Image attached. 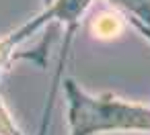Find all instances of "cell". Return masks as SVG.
Masks as SVG:
<instances>
[{
    "label": "cell",
    "mask_w": 150,
    "mask_h": 135,
    "mask_svg": "<svg viewBox=\"0 0 150 135\" xmlns=\"http://www.w3.org/2000/svg\"><path fill=\"white\" fill-rule=\"evenodd\" d=\"M68 104V135L150 133V104L115 94H91L72 78L64 80Z\"/></svg>",
    "instance_id": "6da1fadb"
},
{
    "label": "cell",
    "mask_w": 150,
    "mask_h": 135,
    "mask_svg": "<svg viewBox=\"0 0 150 135\" xmlns=\"http://www.w3.org/2000/svg\"><path fill=\"white\" fill-rule=\"evenodd\" d=\"M91 2H93V0H50V2L45 4V8L35 19H31L29 23H25L23 27H19L17 31L8 33L2 39L17 53V47L25 39H29L33 33H37L39 29H43L45 25L60 23L64 27V43H62V51H60V62H58V68H56V76L52 80V88L47 92V100H45V106H43V113H41V123H39L37 135H45V131H47L50 117H52V111H54V104H56V96H58V92H60V88L64 84L62 74H64L66 59H68V53H70V47H72L74 35H76V29L80 25V19L86 13V8L91 6Z\"/></svg>",
    "instance_id": "7a4b0ae2"
},
{
    "label": "cell",
    "mask_w": 150,
    "mask_h": 135,
    "mask_svg": "<svg viewBox=\"0 0 150 135\" xmlns=\"http://www.w3.org/2000/svg\"><path fill=\"white\" fill-rule=\"evenodd\" d=\"M144 39L150 41V0H105Z\"/></svg>",
    "instance_id": "3957f363"
}]
</instances>
